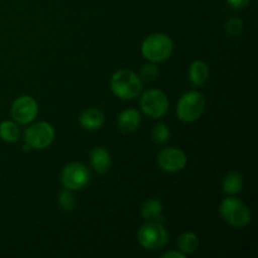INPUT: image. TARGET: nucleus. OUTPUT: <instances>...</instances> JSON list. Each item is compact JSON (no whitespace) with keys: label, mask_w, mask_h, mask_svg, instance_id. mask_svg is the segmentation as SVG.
Here are the masks:
<instances>
[{"label":"nucleus","mask_w":258,"mask_h":258,"mask_svg":"<svg viewBox=\"0 0 258 258\" xmlns=\"http://www.w3.org/2000/svg\"><path fill=\"white\" fill-rule=\"evenodd\" d=\"M159 76V70L155 64L153 63H149V64L143 66L140 72V78L141 81H146V82H153L156 80V77Z\"/></svg>","instance_id":"obj_22"},{"label":"nucleus","mask_w":258,"mask_h":258,"mask_svg":"<svg viewBox=\"0 0 258 258\" xmlns=\"http://www.w3.org/2000/svg\"><path fill=\"white\" fill-rule=\"evenodd\" d=\"M58 203H59L60 208L64 212H71L73 208H75V196L72 194V190L64 188L59 193V197H58Z\"/></svg>","instance_id":"obj_20"},{"label":"nucleus","mask_w":258,"mask_h":258,"mask_svg":"<svg viewBox=\"0 0 258 258\" xmlns=\"http://www.w3.org/2000/svg\"><path fill=\"white\" fill-rule=\"evenodd\" d=\"M0 139L9 144L19 141L20 130L18 123L15 121H3L0 123Z\"/></svg>","instance_id":"obj_17"},{"label":"nucleus","mask_w":258,"mask_h":258,"mask_svg":"<svg viewBox=\"0 0 258 258\" xmlns=\"http://www.w3.org/2000/svg\"><path fill=\"white\" fill-rule=\"evenodd\" d=\"M185 153L178 148H165L159 153L158 164L166 173H179L186 165Z\"/></svg>","instance_id":"obj_10"},{"label":"nucleus","mask_w":258,"mask_h":258,"mask_svg":"<svg viewBox=\"0 0 258 258\" xmlns=\"http://www.w3.org/2000/svg\"><path fill=\"white\" fill-rule=\"evenodd\" d=\"M219 214L227 224L234 228H244L251 223V211L236 197H227L219 206Z\"/></svg>","instance_id":"obj_3"},{"label":"nucleus","mask_w":258,"mask_h":258,"mask_svg":"<svg viewBox=\"0 0 258 258\" xmlns=\"http://www.w3.org/2000/svg\"><path fill=\"white\" fill-rule=\"evenodd\" d=\"M138 241L149 251L164 248L169 241V233L163 226V222L148 221L138 231Z\"/></svg>","instance_id":"obj_4"},{"label":"nucleus","mask_w":258,"mask_h":258,"mask_svg":"<svg viewBox=\"0 0 258 258\" xmlns=\"http://www.w3.org/2000/svg\"><path fill=\"white\" fill-rule=\"evenodd\" d=\"M105 123V115L101 110L95 107L87 108L83 111L80 116V125L82 126L85 130L95 131L101 128Z\"/></svg>","instance_id":"obj_11"},{"label":"nucleus","mask_w":258,"mask_h":258,"mask_svg":"<svg viewBox=\"0 0 258 258\" xmlns=\"http://www.w3.org/2000/svg\"><path fill=\"white\" fill-rule=\"evenodd\" d=\"M224 29H226L227 34L232 35V37H237L242 33L243 30V22L239 18L233 17L231 19H228L226 22V25H224Z\"/></svg>","instance_id":"obj_21"},{"label":"nucleus","mask_w":258,"mask_h":258,"mask_svg":"<svg viewBox=\"0 0 258 258\" xmlns=\"http://www.w3.org/2000/svg\"><path fill=\"white\" fill-rule=\"evenodd\" d=\"M226 2L228 3L233 9H244L246 7H248L251 0H226Z\"/></svg>","instance_id":"obj_23"},{"label":"nucleus","mask_w":258,"mask_h":258,"mask_svg":"<svg viewBox=\"0 0 258 258\" xmlns=\"http://www.w3.org/2000/svg\"><path fill=\"white\" fill-rule=\"evenodd\" d=\"M189 81L193 86H203L209 78V67L203 60H194L188 70Z\"/></svg>","instance_id":"obj_14"},{"label":"nucleus","mask_w":258,"mask_h":258,"mask_svg":"<svg viewBox=\"0 0 258 258\" xmlns=\"http://www.w3.org/2000/svg\"><path fill=\"white\" fill-rule=\"evenodd\" d=\"M38 102L32 96H20L13 102L10 113L13 120L19 125H27L30 123L38 115Z\"/></svg>","instance_id":"obj_9"},{"label":"nucleus","mask_w":258,"mask_h":258,"mask_svg":"<svg viewBox=\"0 0 258 258\" xmlns=\"http://www.w3.org/2000/svg\"><path fill=\"white\" fill-rule=\"evenodd\" d=\"M140 107L149 117L160 118L168 112L169 100L163 91L158 88H150L141 96Z\"/></svg>","instance_id":"obj_6"},{"label":"nucleus","mask_w":258,"mask_h":258,"mask_svg":"<svg viewBox=\"0 0 258 258\" xmlns=\"http://www.w3.org/2000/svg\"><path fill=\"white\" fill-rule=\"evenodd\" d=\"M206 108V98L198 91H188L176 103V116L183 122H194Z\"/></svg>","instance_id":"obj_5"},{"label":"nucleus","mask_w":258,"mask_h":258,"mask_svg":"<svg viewBox=\"0 0 258 258\" xmlns=\"http://www.w3.org/2000/svg\"><path fill=\"white\" fill-rule=\"evenodd\" d=\"M141 123L140 112L135 108H127L122 111L117 118V127L122 133H133L138 130Z\"/></svg>","instance_id":"obj_13"},{"label":"nucleus","mask_w":258,"mask_h":258,"mask_svg":"<svg viewBox=\"0 0 258 258\" xmlns=\"http://www.w3.org/2000/svg\"><path fill=\"white\" fill-rule=\"evenodd\" d=\"M198 236L193 232H184L178 238V249L184 254H190L198 249Z\"/></svg>","instance_id":"obj_18"},{"label":"nucleus","mask_w":258,"mask_h":258,"mask_svg":"<svg viewBox=\"0 0 258 258\" xmlns=\"http://www.w3.org/2000/svg\"><path fill=\"white\" fill-rule=\"evenodd\" d=\"M141 217L148 221L163 222V204L158 198H150L141 207Z\"/></svg>","instance_id":"obj_15"},{"label":"nucleus","mask_w":258,"mask_h":258,"mask_svg":"<svg viewBox=\"0 0 258 258\" xmlns=\"http://www.w3.org/2000/svg\"><path fill=\"white\" fill-rule=\"evenodd\" d=\"M90 163L92 168L97 173L105 174L107 173L112 165V159H111L110 153L103 148H95L90 153Z\"/></svg>","instance_id":"obj_12"},{"label":"nucleus","mask_w":258,"mask_h":258,"mask_svg":"<svg viewBox=\"0 0 258 258\" xmlns=\"http://www.w3.org/2000/svg\"><path fill=\"white\" fill-rule=\"evenodd\" d=\"M243 176L238 171H229L223 180V190L229 196H236L243 189Z\"/></svg>","instance_id":"obj_16"},{"label":"nucleus","mask_w":258,"mask_h":258,"mask_svg":"<svg viewBox=\"0 0 258 258\" xmlns=\"http://www.w3.org/2000/svg\"><path fill=\"white\" fill-rule=\"evenodd\" d=\"M186 254H184L183 252L180 251H170V252H166V253H164L163 258H185Z\"/></svg>","instance_id":"obj_24"},{"label":"nucleus","mask_w":258,"mask_h":258,"mask_svg":"<svg viewBox=\"0 0 258 258\" xmlns=\"http://www.w3.org/2000/svg\"><path fill=\"white\" fill-rule=\"evenodd\" d=\"M91 180V173L86 165L81 163H71L63 168L60 181L64 188L70 190H81Z\"/></svg>","instance_id":"obj_8"},{"label":"nucleus","mask_w":258,"mask_h":258,"mask_svg":"<svg viewBox=\"0 0 258 258\" xmlns=\"http://www.w3.org/2000/svg\"><path fill=\"white\" fill-rule=\"evenodd\" d=\"M54 135V128L50 123L39 121V122L33 123L25 130L24 141L30 149L43 150L53 143Z\"/></svg>","instance_id":"obj_7"},{"label":"nucleus","mask_w":258,"mask_h":258,"mask_svg":"<svg viewBox=\"0 0 258 258\" xmlns=\"http://www.w3.org/2000/svg\"><path fill=\"white\" fill-rule=\"evenodd\" d=\"M151 138H153L154 143L155 144H165L166 141L170 139V130H169V126L163 122L155 125L154 126L153 131H151Z\"/></svg>","instance_id":"obj_19"},{"label":"nucleus","mask_w":258,"mask_h":258,"mask_svg":"<svg viewBox=\"0 0 258 258\" xmlns=\"http://www.w3.org/2000/svg\"><path fill=\"white\" fill-rule=\"evenodd\" d=\"M110 87L113 95L121 100L130 101L138 97L143 91V81L140 76L130 70H120L112 75Z\"/></svg>","instance_id":"obj_1"},{"label":"nucleus","mask_w":258,"mask_h":258,"mask_svg":"<svg viewBox=\"0 0 258 258\" xmlns=\"http://www.w3.org/2000/svg\"><path fill=\"white\" fill-rule=\"evenodd\" d=\"M173 49V40L164 33H154L148 35L141 44L143 55L153 63H160L169 59Z\"/></svg>","instance_id":"obj_2"}]
</instances>
